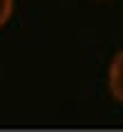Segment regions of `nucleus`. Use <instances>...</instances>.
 Returning a JSON list of instances; mask_svg holds the SVG:
<instances>
[{
  "label": "nucleus",
  "mask_w": 123,
  "mask_h": 132,
  "mask_svg": "<svg viewBox=\"0 0 123 132\" xmlns=\"http://www.w3.org/2000/svg\"><path fill=\"white\" fill-rule=\"evenodd\" d=\"M107 87H109V93L123 105V50H119V53L114 55V59L109 64Z\"/></svg>",
  "instance_id": "nucleus-1"
},
{
  "label": "nucleus",
  "mask_w": 123,
  "mask_h": 132,
  "mask_svg": "<svg viewBox=\"0 0 123 132\" xmlns=\"http://www.w3.org/2000/svg\"><path fill=\"white\" fill-rule=\"evenodd\" d=\"M12 14H14V0H0V27L7 25Z\"/></svg>",
  "instance_id": "nucleus-2"
}]
</instances>
